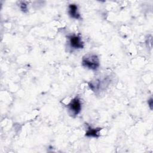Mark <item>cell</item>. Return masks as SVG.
<instances>
[{
	"mask_svg": "<svg viewBox=\"0 0 153 153\" xmlns=\"http://www.w3.org/2000/svg\"><path fill=\"white\" fill-rule=\"evenodd\" d=\"M148 105H149V106L151 109H152V99L151 98V99L148 100Z\"/></svg>",
	"mask_w": 153,
	"mask_h": 153,
	"instance_id": "cell-7",
	"label": "cell"
},
{
	"mask_svg": "<svg viewBox=\"0 0 153 153\" xmlns=\"http://www.w3.org/2000/svg\"><path fill=\"white\" fill-rule=\"evenodd\" d=\"M68 107L69 110L71 112L72 115H77L80 112L82 108L80 99L78 97H75L68 104Z\"/></svg>",
	"mask_w": 153,
	"mask_h": 153,
	"instance_id": "cell-2",
	"label": "cell"
},
{
	"mask_svg": "<svg viewBox=\"0 0 153 153\" xmlns=\"http://www.w3.org/2000/svg\"><path fill=\"white\" fill-rule=\"evenodd\" d=\"M68 39L71 47L76 49L83 48L84 43L82 41L81 38L79 35H70L68 36Z\"/></svg>",
	"mask_w": 153,
	"mask_h": 153,
	"instance_id": "cell-3",
	"label": "cell"
},
{
	"mask_svg": "<svg viewBox=\"0 0 153 153\" xmlns=\"http://www.w3.org/2000/svg\"><path fill=\"white\" fill-rule=\"evenodd\" d=\"M20 8L21 9V10L25 13L27 12V5L26 4L25 2H20Z\"/></svg>",
	"mask_w": 153,
	"mask_h": 153,
	"instance_id": "cell-6",
	"label": "cell"
},
{
	"mask_svg": "<svg viewBox=\"0 0 153 153\" xmlns=\"http://www.w3.org/2000/svg\"><path fill=\"white\" fill-rule=\"evenodd\" d=\"M101 130L100 128H93L90 127H88L86 132L85 136L87 137H98L100 136L99 131Z\"/></svg>",
	"mask_w": 153,
	"mask_h": 153,
	"instance_id": "cell-5",
	"label": "cell"
},
{
	"mask_svg": "<svg viewBox=\"0 0 153 153\" xmlns=\"http://www.w3.org/2000/svg\"><path fill=\"white\" fill-rule=\"evenodd\" d=\"M68 13L69 16L74 19H80V15L78 10V7L75 4H70L68 7Z\"/></svg>",
	"mask_w": 153,
	"mask_h": 153,
	"instance_id": "cell-4",
	"label": "cell"
},
{
	"mask_svg": "<svg viewBox=\"0 0 153 153\" xmlns=\"http://www.w3.org/2000/svg\"><path fill=\"white\" fill-rule=\"evenodd\" d=\"M82 65L91 70H96L100 65L99 59L94 54H87L82 59Z\"/></svg>",
	"mask_w": 153,
	"mask_h": 153,
	"instance_id": "cell-1",
	"label": "cell"
}]
</instances>
